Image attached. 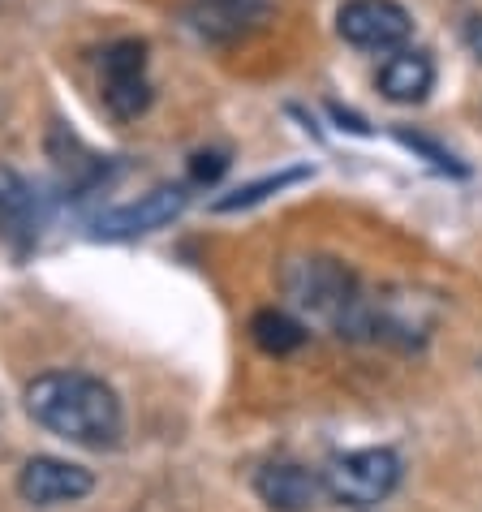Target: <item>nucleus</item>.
I'll use <instances>...</instances> for the list:
<instances>
[{"label": "nucleus", "mask_w": 482, "mask_h": 512, "mask_svg": "<svg viewBox=\"0 0 482 512\" xmlns=\"http://www.w3.org/2000/svg\"><path fill=\"white\" fill-rule=\"evenodd\" d=\"M26 414L44 431L69 439L78 448H117L125 414L117 392L104 379L82 371H48L26 383Z\"/></svg>", "instance_id": "1"}, {"label": "nucleus", "mask_w": 482, "mask_h": 512, "mask_svg": "<svg viewBox=\"0 0 482 512\" xmlns=\"http://www.w3.org/2000/svg\"><path fill=\"white\" fill-rule=\"evenodd\" d=\"M280 289L306 319L323 323L336 336L371 340V297L362 293L353 267L328 254H306L280 267Z\"/></svg>", "instance_id": "2"}, {"label": "nucleus", "mask_w": 482, "mask_h": 512, "mask_svg": "<svg viewBox=\"0 0 482 512\" xmlns=\"http://www.w3.org/2000/svg\"><path fill=\"white\" fill-rule=\"evenodd\" d=\"M328 500L345 508H375L401 487V457L392 448H358L323 469Z\"/></svg>", "instance_id": "3"}, {"label": "nucleus", "mask_w": 482, "mask_h": 512, "mask_svg": "<svg viewBox=\"0 0 482 512\" xmlns=\"http://www.w3.org/2000/svg\"><path fill=\"white\" fill-rule=\"evenodd\" d=\"M147 78V44L143 39H117L99 56V99L112 121H138L151 108Z\"/></svg>", "instance_id": "4"}, {"label": "nucleus", "mask_w": 482, "mask_h": 512, "mask_svg": "<svg viewBox=\"0 0 482 512\" xmlns=\"http://www.w3.org/2000/svg\"><path fill=\"white\" fill-rule=\"evenodd\" d=\"M336 31L362 52H396L414 35V18L396 0H345L336 13Z\"/></svg>", "instance_id": "5"}, {"label": "nucleus", "mask_w": 482, "mask_h": 512, "mask_svg": "<svg viewBox=\"0 0 482 512\" xmlns=\"http://www.w3.org/2000/svg\"><path fill=\"white\" fill-rule=\"evenodd\" d=\"M276 13V0H186V26L207 44H241L259 35Z\"/></svg>", "instance_id": "6"}, {"label": "nucleus", "mask_w": 482, "mask_h": 512, "mask_svg": "<svg viewBox=\"0 0 482 512\" xmlns=\"http://www.w3.org/2000/svg\"><path fill=\"white\" fill-rule=\"evenodd\" d=\"M190 203V190L186 186H155L151 194L134 198L125 207H112L104 216L95 220V237L104 241H130V237H143V233H155L164 224H173L181 211Z\"/></svg>", "instance_id": "7"}, {"label": "nucleus", "mask_w": 482, "mask_h": 512, "mask_svg": "<svg viewBox=\"0 0 482 512\" xmlns=\"http://www.w3.org/2000/svg\"><path fill=\"white\" fill-rule=\"evenodd\" d=\"M95 491V474L87 465L61 461V457H31L18 474V495L35 508H61L78 504Z\"/></svg>", "instance_id": "8"}, {"label": "nucleus", "mask_w": 482, "mask_h": 512, "mask_svg": "<svg viewBox=\"0 0 482 512\" xmlns=\"http://www.w3.org/2000/svg\"><path fill=\"white\" fill-rule=\"evenodd\" d=\"M435 302L427 293L392 289L379 302H371V340H388L396 349H414L431 336Z\"/></svg>", "instance_id": "9"}, {"label": "nucleus", "mask_w": 482, "mask_h": 512, "mask_svg": "<svg viewBox=\"0 0 482 512\" xmlns=\"http://www.w3.org/2000/svg\"><path fill=\"white\" fill-rule=\"evenodd\" d=\"M254 491L272 512H310L319 508V500L328 495L319 474H310L306 465L293 461H272L254 474Z\"/></svg>", "instance_id": "10"}, {"label": "nucleus", "mask_w": 482, "mask_h": 512, "mask_svg": "<svg viewBox=\"0 0 482 512\" xmlns=\"http://www.w3.org/2000/svg\"><path fill=\"white\" fill-rule=\"evenodd\" d=\"M435 87V61L422 48H396L379 69V91L392 104H422Z\"/></svg>", "instance_id": "11"}, {"label": "nucleus", "mask_w": 482, "mask_h": 512, "mask_svg": "<svg viewBox=\"0 0 482 512\" xmlns=\"http://www.w3.org/2000/svg\"><path fill=\"white\" fill-rule=\"evenodd\" d=\"M250 336H254V345H259L263 353H272V358H289V353H297L306 345L310 332L293 315H285V310H259V315L250 319Z\"/></svg>", "instance_id": "12"}, {"label": "nucleus", "mask_w": 482, "mask_h": 512, "mask_svg": "<svg viewBox=\"0 0 482 512\" xmlns=\"http://www.w3.org/2000/svg\"><path fill=\"white\" fill-rule=\"evenodd\" d=\"M297 181H310V168H280V173H272V177H259V181H250V186H241L233 194L216 198L211 207H216V211H246V207H259L263 198H272L280 190L297 186Z\"/></svg>", "instance_id": "13"}, {"label": "nucleus", "mask_w": 482, "mask_h": 512, "mask_svg": "<svg viewBox=\"0 0 482 512\" xmlns=\"http://www.w3.org/2000/svg\"><path fill=\"white\" fill-rule=\"evenodd\" d=\"M396 138H401V142H405V147H414V151H422V155H427V160H431L435 168H444V173H465V164H457V160H452V155H448L444 147H435V142H431V138H422V134H409V130H401V134H396Z\"/></svg>", "instance_id": "14"}, {"label": "nucleus", "mask_w": 482, "mask_h": 512, "mask_svg": "<svg viewBox=\"0 0 482 512\" xmlns=\"http://www.w3.org/2000/svg\"><path fill=\"white\" fill-rule=\"evenodd\" d=\"M224 168H229V155L224 151H198L194 164H190V181L194 186H203V181H216Z\"/></svg>", "instance_id": "15"}, {"label": "nucleus", "mask_w": 482, "mask_h": 512, "mask_svg": "<svg viewBox=\"0 0 482 512\" xmlns=\"http://www.w3.org/2000/svg\"><path fill=\"white\" fill-rule=\"evenodd\" d=\"M465 44H470V52L482 61V13H474V18L465 22Z\"/></svg>", "instance_id": "16"}]
</instances>
